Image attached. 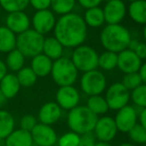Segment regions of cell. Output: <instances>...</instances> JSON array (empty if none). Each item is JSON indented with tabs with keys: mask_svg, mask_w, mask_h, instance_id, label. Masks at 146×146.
<instances>
[{
	"mask_svg": "<svg viewBox=\"0 0 146 146\" xmlns=\"http://www.w3.org/2000/svg\"><path fill=\"white\" fill-rule=\"evenodd\" d=\"M54 37L65 49H75L83 45L88 37V26L83 16L75 12L60 16L54 28Z\"/></svg>",
	"mask_w": 146,
	"mask_h": 146,
	"instance_id": "cell-1",
	"label": "cell"
},
{
	"mask_svg": "<svg viewBox=\"0 0 146 146\" xmlns=\"http://www.w3.org/2000/svg\"><path fill=\"white\" fill-rule=\"evenodd\" d=\"M132 36L130 31L121 24H106L100 34V41L106 51L118 53L128 49Z\"/></svg>",
	"mask_w": 146,
	"mask_h": 146,
	"instance_id": "cell-2",
	"label": "cell"
},
{
	"mask_svg": "<svg viewBox=\"0 0 146 146\" xmlns=\"http://www.w3.org/2000/svg\"><path fill=\"white\" fill-rule=\"evenodd\" d=\"M98 116L92 113L86 106H78L68 111L67 124L70 130L79 135L92 133Z\"/></svg>",
	"mask_w": 146,
	"mask_h": 146,
	"instance_id": "cell-3",
	"label": "cell"
},
{
	"mask_svg": "<svg viewBox=\"0 0 146 146\" xmlns=\"http://www.w3.org/2000/svg\"><path fill=\"white\" fill-rule=\"evenodd\" d=\"M50 75L54 83L60 88L75 85L79 78V71L73 64L71 58L63 56L53 62Z\"/></svg>",
	"mask_w": 146,
	"mask_h": 146,
	"instance_id": "cell-4",
	"label": "cell"
},
{
	"mask_svg": "<svg viewBox=\"0 0 146 146\" xmlns=\"http://www.w3.org/2000/svg\"><path fill=\"white\" fill-rule=\"evenodd\" d=\"M44 40L43 35L33 29H28L17 36L16 49L19 50L25 58H33L42 53Z\"/></svg>",
	"mask_w": 146,
	"mask_h": 146,
	"instance_id": "cell-5",
	"label": "cell"
},
{
	"mask_svg": "<svg viewBox=\"0 0 146 146\" xmlns=\"http://www.w3.org/2000/svg\"><path fill=\"white\" fill-rule=\"evenodd\" d=\"M71 60L79 73L82 72L84 74L98 69V53L92 47L83 44L74 49Z\"/></svg>",
	"mask_w": 146,
	"mask_h": 146,
	"instance_id": "cell-6",
	"label": "cell"
},
{
	"mask_svg": "<svg viewBox=\"0 0 146 146\" xmlns=\"http://www.w3.org/2000/svg\"><path fill=\"white\" fill-rule=\"evenodd\" d=\"M80 88L88 96H100L108 88L106 77L98 69L84 73L80 79Z\"/></svg>",
	"mask_w": 146,
	"mask_h": 146,
	"instance_id": "cell-7",
	"label": "cell"
},
{
	"mask_svg": "<svg viewBox=\"0 0 146 146\" xmlns=\"http://www.w3.org/2000/svg\"><path fill=\"white\" fill-rule=\"evenodd\" d=\"M104 98L110 110H118L128 104L130 100V92L120 82H117L106 88Z\"/></svg>",
	"mask_w": 146,
	"mask_h": 146,
	"instance_id": "cell-8",
	"label": "cell"
},
{
	"mask_svg": "<svg viewBox=\"0 0 146 146\" xmlns=\"http://www.w3.org/2000/svg\"><path fill=\"white\" fill-rule=\"evenodd\" d=\"M118 130L116 128L113 117L102 115L98 117L94 125L92 134L96 137V141L110 142L116 137Z\"/></svg>",
	"mask_w": 146,
	"mask_h": 146,
	"instance_id": "cell-9",
	"label": "cell"
},
{
	"mask_svg": "<svg viewBox=\"0 0 146 146\" xmlns=\"http://www.w3.org/2000/svg\"><path fill=\"white\" fill-rule=\"evenodd\" d=\"M113 119L118 132L127 133L138 123V110L134 106L127 104L124 108L116 110Z\"/></svg>",
	"mask_w": 146,
	"mask_h": 146,
	"instance_id": "cell-10",
	"label": "cell"
},
{
	"mask_svg": "<svg viewBox=\"0 0 146 146\" xmlns=\"http://www.w3.org/2000/svg\"><path fill=\"white\" fill-rule=\"evenodd\" d=\"M55 98H56L55 102L62 110L70 111L76 106H80L81 94L79 90L74 86H66V87H60L57 90Z\"/></svg>",
	"mask_w": 146,
	"mask_h": 146,
	"instance_id": "cell-11",
	"label": "cell"
},
{
	"mask_svg": "<svg viewBox=\"0 0 146 146\" xmlns=\"http://www.w3.org/2000/svg\"><path fill=\"white\" fill-rule=\"evenodd\" d=\"M31 136L35 146H56L58 133L50 125L38 123L31 131Z\"/></svg>",
	"mask_w": 146,
	"mask_h": 146,
	"instance_id": "cell-12",
	"label": "cell"
},
{
	"mask_svg": "<svg viewBox=\"0 0 146 146\" xmlns=\"http://www.w3.org/2000/svg\"><path fill=\"white\" fill-rule=\"evenodd\" d=\"M56 15L50 9L39 10L36 11L32 18L33 30L43 35L48 34L51 31L54 30L56 25Z\"/></svg>",
	"mask_w": 146,
	"mask_h": 146,
	"instance_id": "cell-13",
	"label": "cell"
},
{
	"mask_svg": "<svg viewBox=\"0 0 146 146\" xmlns=\"http://www.w3.org/2000/svg\"><path fill=\"white\" fill-rule=\"evenodd\" d=\"M106 24H120L127 15V6L123 0L106 1L102 8Z\"/></svg>",
	"mask_w": 146,
	"mask_h": 146,
	"instance_id": "cell-14",
	"label": "cell"
},
{
	"mask_svg": "<svg viewBox=\"0 0 146 146\" xmlns=\"http://www.w3.org/2000/svg\"><path fill=\"white\" fill-rule=\"evenodd\" d=\"M63 116V110L56 102H47L41 106L38 110L37 119L39 123L53 126L58 123Z\"/></svg>",
	"mask_w": 146,
	"mask_h": 146,
	"instance_id": "cell-15",
	"label": "cell"
},
{
	"mask_svg": "<svg viewBox=\"0 0 146 146\" xmlns=\"http://www.w3.org/2000/svg\"><path fill=\"white\" fill-rule=\"evenodd\" d=\"M142 61L129 49L117 54V68L123 74L138 73Z\"/></svg>",
	"mask_w": 146,
	"mask_h": 146,
	"instance_id": "cell-16",
	"label": "cell"
},
{
	"mask_svg": "<svg viewBox=\"0 0 146 146\" xmlns=\"http://www.w3.org/2000/svg\"><path fill=\"white\" fill-rule=\"evenodd\" d=\"M6 27L15 35H19L30 29L31 20L24 11L12 12L7 15L5 19Z\"/></svg>",
	"mask_w": 146,
	"mask_h": 146,
	"instance_id": "cell-17",
	"label": "cell"
},
{
	"mask_svg": "<svg viewBox=\"0 0 146 146\" xmlns=\"http://www.w3.org/2000/svg\"><path fill=\"white\" fill-rule=\"evenodd\" d=\"M20 88H21V86L18 82L16 74L7 73L0 82V90L6 100H12L15 96H17L20 92Z\"/></svg>",
	"mask_w": 146,
	"mask_h": 146,
	"instance_id": "cell-18",
	"label": "cell"
},
{
	"mask_svg": "<svg viewBox=\"0 0 146 146\" xmlns=\"http://www.w3.org/2000/svg\"><path fill=\"white\" fill-rule=\"evenodd\" d=\"M3 146H34L31 132L15 128L3 140Z\"/></svg>",
	"mask_w": 146,
	"mask_h": 146,
	"instance_id": "cell-19",
	"label": "cell"
},
{
	"mask_svg": "<svg viewBox=\"0 0 146 146\" xmlns=\"http://www.w3.org/2000/svg\"><path fill=\"white\" fill-rule=\"evenodd\" d=\"M53 61L49 59L44 54H39L37 56L33 57L31 61L30 68L33 70L38 78H45L48 77L52 71Z\"/></svg>",
	"mask_w": 146,
	"mask_h": 146,
	"instance_id": "cell-20",
	"label": "cell"
},
{
	"mask_svg": "<svg viewBox=\"0 0 146 146\" xmlns=\"http://www.w3.org/2000/svg\"><path fill=\"white\" fill-rule=\"evenodd\" d=\"M64 51H65V48L63 47V45L54 36L45 38L44 43H43L42 54L47 56L53 62L62 58L64 56Z\"/></svg>",
	"mask_w": 146,
	"mask_h": 146,
	"instance_id": "cell-21",
	"label": "cell"
},
{
	"mask_svg": "<svg viewBox=\"0 0 146 146\" xmlns=\"http://www.w3.org/2000/svg\"><path fill=\"white\" fill-rule=\"evenodd\" d=\"M127 14L138 25H146V0H137L127 6Z\"/></svg>",
	"mask_w": 146,
	"mask_h": 146,
	"instance_id": "cell-22",
	"label": "cell"
},
{
	"mask_svg": "<svg viewBox=\"0 0 146 146\" xmlns=\"http://www.w3.org/2000/svg\"><path fill=\"white\" fill-rule=\"evenodd\" d=\"M16 128V120L7 110H0V140L3 141Z\"/></svg>",
	"mask_w": 146,
	"mask_h": 146,
	"instance_id": "cell-23",
	"label": "cell"
},
{
	"mask_svg": "<svg viewBox=\"0 0 146 146\" xmlns=\"http://www.w3.org/2000/svg\"><path fill=\"white\" fill-rule=\"evenodd\" d=\"M83 19L86 25L90 28H100L106 23L102 8L94 7L87 9L84 13Z\"/></svg>",
	"mask_w": 146,
	"mask_h": 146,
	"instance_id": "cell-24",
	"label": "cell"
},
{
	"mask_svg": "<svg viewBox=\"0 0 146 146\" xmlns=\"http://www.w3.org/2000/svg\"><path fill=\"white\" fill-rule=\"evenodd\" d=\"M17 36L6 26H0V53L8 54L16 49Z\"/></svg>",
	"mask_w": 146,
	"mask_h": 146,
	"instance_id": "cell-25",
	"label": "cell"
},
{
	"mask_svg": "<svg viewBox=\"0 0 146 146\" xmlns=\"http://www.w3.org/2000/svg\"><path fill=\"white\" fill-rule=\"evenodd\" d=\"M86 106H87L92 113L96 114V116L104 115L108 111V110H110L106 98L102 94H100V96H88Z\"/></svg>",
	"mask_w": 146,
	"mask_h": 146,
	"instance_id": "cell-26",
	"label": "cell"
},
{
	"mask_svg": "<svg viewBox=\"0 0 146 146\" xmlns=\"http://www.w3.org/2000/svg\"><path fill=\"white\" fill-rule=\"evenodd\" d=\"M25 57L23 56L21 52L17 49H14L11 52L7 54L5 60V65L7 70H9L11 73H17L22 68L25 67Z\"/></svg>",
	"mask_w": 146,
	"mask_h": 146,
	"instance_id": "cell-27",
	"label": "cell"
},
{
	"mask_svg": "<svg viewBox=\"0 0 146 146\" xmlns=\"http://www.w3.org/2000/svg\"><path fill=\"white\" fill-rule=\"evenodd\" d=\"M77 0H51V9L54 14L60 16L72 13L75 9Z\"/></svg>",
	"mask_w": 146,
	"mask_h": 146,
	"instance_id": "cell-28",
	"label": "cell"
},
{
	"mask_svg": "<svg viewBox=\"0 0 146 146\" xmlns=\"http://www.w3.org/2000/svg\"><path fill=\"white\" fill-rule=\"evenodd\" d=\"M102 71H112L117 68V54L110 51H104L98 55V65Z\"/></svg>",
	"mask_w": 146,
	"mask_h": 146,
	"instance_id": "cell-29",
	"label": "cell"
},
{
	"mask_svg": "<svg viewBox=\"0 0 146 146\" xmlns=\"http://www.w3.org/2000/svg\"><path fill=\"white\" fill-rule=\"evenodd\" d=\"M16 77L18 79L21 88H31L36 84L38 77L36 76V74L33 72V70L30 67H24L20 70L19 72H17Z\"/></svg>",
	"mask_w": 146,
	"mask_h": 146,
	"instance_id": "cell-30",
	"label": "cell"
},
{
	"mask_svg": "<svg viewBox=\"0 0 146 146\" xmlns=\"http://www.w3.org/2000/svg\"><path fill=\"white\" fill-rule=\"evenodd\" d=\"M130 100L135 108H146V85L141 84L138 88L130 92Z\"/></svg>",
	"mask_w": 146,
	"mask_h": 146,
	"instance_id": "cell-31",
	"label": "cell"
},
{
	"mask_svg": "<svg viewBox=\"0 0 146 146\" xmlns=\"http://www.w3.org/2000/svg\"><path fill=\"white\" fill-rule=\"evenodd\" d=\"M29 5V0H0V7L8 13L24 11Z\"/></svg>",
	"mask_w": 146,
	"mask_h": 146,
	"instance_id": "cell-32",
	"label": "cell"
},
{
	"mask_svg": "<svg viewBox=\"0 0 146 146\" xmlns=\"http://www.w3.org/2000/svg\"><path fill=\"white\" fill-rule=\"evenodd\" d=\"M127 134H128V138L132 142V144H146V129L139 123H137L134 127H132L127 132Z\"/></svg>",
	"mask_w": 146,
	"mask_h": 146,
	"instance_id": "cell-33",
	"label": "cell"
},
{
	"mask_svg": "<svg viewBox=\"0 0 146 146\" xmlns=\"http://www.w3.org/2000/svg\"><path fill=\"white\" fill-rule=\"evenodd\" d=\"M81 135L73 132V131H67L63 133L61 136H58L57 146H79Z\"/></svg>",
	"mask_w": 146,
	"mask_h": 146,
	"instance_id": "cell-34",
	"label": "cell"
},
{
	"mask_svg": "<svg viewBox=\"0 0 146 146\" xmlns=\"http://www.w3.org/2000/svg\"><path fill=\"white\" fill-rule=\"evenodd\" d=\"M129 92L135 90L142 84V81L140 79V76L138 73H131V74H125L122 77V80L120 82Z\"/></svg>",
	"mask_w": 146,
	"mask_h": 146,
	"instance_id": "cell-35",
	"label": "cell"
},
{
	"mask_svg": "<svg viewBox=\"0 0 146 146\" xmlns=\"http://www.w3.org/2000/svg\"><path fill=\"white\" fill-rule=\"evenodd\" d=\"M128 49L135 53L137 57L142 61L146 59V43L141 42L137 39H131L128 45Z\"/></svg>",
	"mask_w": 146,
	"mask_h": 146,
	"instance_id": "cell-36",
	"label": "cell"
},
{
	"mask_svg": "<svg viewBox=\"0 0 146 146\" xmlns=\"http://www.w3.org/2000/svg\"><path fill=\"white\" fill-rule=\"evenodd\" d=\"M38 123H39L38 119H37V117L35 115H32V114H25V115H23L20 118L19 128L31 132Z\"/></svg>",
	"mask_w": 146,
	"mask_h": 146,
	"instance_id": "cell-37",
	"label": "cell"
},
{
	"mask_svg": "<svg viewBox=\"0 0 146 146\" xmlns=\"http://www.w3.org/2000/svg\"><path fill=\"white\" fill-rule=\"evenodd\" d=\"M29 4H31L34 9H36V11H39L49 9L51 6V0H29Z\"/></svg>",
	"mask_w": 146,
	"mask_h": 146,
	"instance_id": "cell-38",
	"label": "cell"
},
{
	"mask_svg": "<svg viewBox=\"0 0 146 146\" xmlns=\"http://www.w3.org/2000/svg\"><path fill=\"white\" fill-rule=\"evenodd\" d=\"M79 5L83 7L84 9H90V8L100 7V4L104 2V0H77Z\"/></svg>",
	"mask_w": 146,
	"mask_h": 146,
	"instance_id": "cell-39",
	"label": "cell"
},
{
	"mask_svg": "<svg viewBox=\"0 0 146 146\" xmlns=\"http://www.w3.org/2000/svg\"><path fill=\"white\" fill-rule=\"evenodd\" d=\"M96 139L92 133H88V134L81 135V139H80L79 146H96Z\"/></svg>",
	"mask_w": 146,
	"mask_h": 146,
	"instance_id": "cell-40",
	"label": "cell"
},
{
	"mask_svg": "<svg viewBox=\"0 0 146 146\" xmlns=\"http://www.w3.org/2000/svg\"><path fill=\"white\" fill-rule=\"evenodd\" d=\"M138 123L146 129V108H142L138 111Z\"/></svg>",
	"mask_w": 146,
	"mask_h": 146,
	"instance_id": "cell-41",
	"label": "cell"
},
{
	"mask_svg": "<svg viewBox=\"0 0 146 146\" xmlns=\"http://www.w3.org/2000/svg\"><path fill=\"white\" fill-rule=\"evenodd\" d=\"M138 74L140 76V79L142 81V84H145L146 85V62L145 63H142L140 69L138 71Z\"/></svg>",
	"mask_w": 146,
	"mask_h": 146,
	"instance_id": "cell-42",
	"label": "cell"
},
{
	"mask_svg": "<svg viewBox=\"0 0 146 146\" xmlns=\"http://www.w3.org/2000/svg\"><path fill=\"white\" fill-rule=\"evenodd\" d=\"M7 73H8V70L5 65V62L2 61V60L0 59V82H1V80L5 77Z\"/></svg>",
	"mask_w": 146,
	"mask_h": 146,
	"instance_id": "cell-43",
	"label": "cell"
},
{
	"mask_svg": "<svg viewBox=\"0 0 146 146\" xmlns=\"http://www.w3.org/2000/svg\"><path fill=\"white\" fill-rule=\"evenodd\" d=\"M6 102H7V100H6L5 96H3V94H2L1 90H0V110L3 108V106H5Z\"/></svg>",
	"mask_w": 146,
	"mask_h": 146,
	"instance_id": "cell-44",
	"label": "cell"
},
{
	"mask_svg": "<svg viewBox=\"0 0 146 146\" xmlns=\"http://www.w3.org/2000/svg\"><path fill=\"white\" fill-rule=\"evenodd\" d=\"M96 146H112L110 142H102V141H96Z\"/></svg>",
	"mask_w": 146,
	"mask_h": 146,
	"instance_id": "cell-45",
	"label": "cell"
},
{
	"mask_svg": "<svg viewBox=\"0 0 146 146\" xmlns=\"http://www.w3.org/2000/svg\"><path fill=\"white\" fill-rule=\"evenodd\" d=\"M142 35H143V38H144V40H145V43H146V25H144V27H143Z\"/></svg>",
	"mask_w": 146,
	"mask_h": 146,
	"instance_id": "cell-46",
	"label": "cell"
},
{
	"mask_svg": "<svg viewBox=\"0 0 146 146\" xmlns=\"http://www.w3.org/2000/svg\"><path fill=\"white\" fill-rule=\"evenodd\" d=\"M117 146H135V145L132 144V143H121V144H119Z\"/></svg>",
	"mask_w": 146,
	"mask_h": 146,
	"instance_id": "cell-47",
	"label": "cell"
},
{
	"mask_svg": "<svg viewBox=\"0 0 146 146\" xmlns=\"http://www.w3.org/2000/svg\"><path fill=\"white\" fill-rule=\"evenodd\" d=\"M127 1H129L131 3V2H134V1H137V0H127Z\"/></svg>",
	"mask_w": 146,
	"mask_h": 146,
	"instance_id": "cell-48",
	"label": "cell"
},
{
	"mask_svg": "<svg viewBox=\"0 0 146 146\" xmlns=\"http://www.w3.org/2000/svg\"><path fill=\"white\" fill-rule=\"evenodd\" d=\"M1 14H2V8L0 7V16H1Z\"/></svg>",
	"mask_w": 146,
	"mask_h": 146,
	"instance_id": "cell-49",
	"label": "cell"
},
{
	"mask_svg": "<svg viewBox=\"0 0 146 146\" xmlns=\"http://www.w3.org/2000/svg\"><path fill=\"white\" fill-rule=\"evenodd\" d=\"M1 142H3V141H1V140H0V144H1Z\"/></svg>",
	"mask_w": 146,
	"mask_h": 146,
	"instance_id": "cell-50",
	"label": "cell"
},
{
	"mask_svg": "<svg viewBox=\"0 0 146 146\" xmlns=\"http://www.w3.org/2000/svg\"><path fill=\"white\" fill-rule=\"evenodd\" d=\"M106 1H110V0H106Z\"/></svg>",
	"mask_w": 146,
	"mask_h": 146,
	"instance_id": "cell-51",
	"label": "cell"
}]
</instances>
